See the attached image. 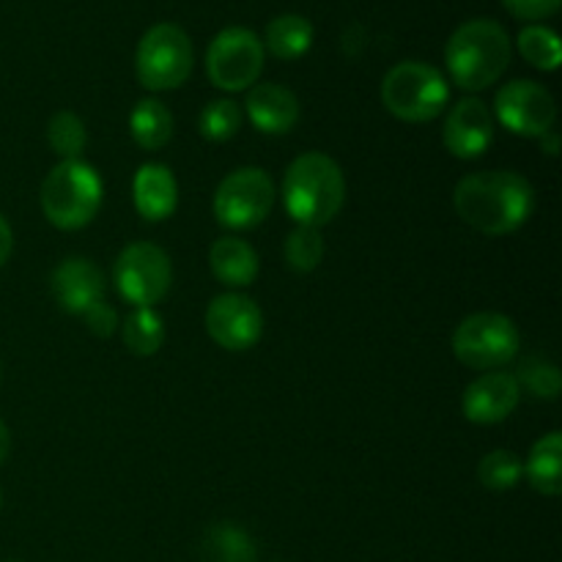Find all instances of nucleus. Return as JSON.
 <instances>
[{
    "label": "nucleus",
    "mask_w": 562,
    "mask_h": 562,
    "mask_svg": "<svg viewBox=\"0 0 562 562\" xmlns=\"http://www.w3.org/2000/svg\"><path fill=\"white\" fill-rule=\"evenodd\" d=\"M453 206L467 225L486 236L519 231L536 209V190L514 170H481L459 181Z\"/></svg>",
    "instance_id": "obj_1"
},
{
    "label": "nucleus",
    "mask_w": 562,
    "mask_h": 562,
    "mask_svg": "<svg viewBox=\"0 0 562 562\" xmlns=\"http://www.w3.org/2000/svg\"><path fill=\"white\" fill-rule=\"evenodd\" d=\"M104 187L97 170L82 159H64L42 184V212L60 231H80L102 209Z\"/></svg>",
    "instance_id": "obj_4"
},
{
    "label": "nucleus",
    "mask_w": 562,
    "mask_h": 562,
    "mask_svg": "<svg viewBox=\"0 0 562 562\" xmlns=\"http://www.w3.org/2000/svg\"><path fill=\"white\" fill-rule=\"evenodd\" d=\"M521 384H525L532 395H538V398H558L562 379L558 368L549 366V362H527L525 371H521L519 387Z\"/></svg>",
    "instance_id": "obj_29"
},
{
    "label": "nucleus",
    "mask_w": 562,
    "mask_h": 562,
    "mask_svg": "<svg viewBox=\"0 0 562 562\" xmlns=\"http://www.w3.org/2000/svg\"><path fill=\"white\" fill-rule=\"evenodd\" d=\"M450 86L445 75L423 60H404L382 80V104L395 119L423 124L448 108Z\"/></svg>",
    "instance_id": "obj_5"
},
{
    "label": "nucleus",
    "mask_w": 562,
    "mask_h": 562,
    "mask_svg": "<svg viewBox=\"0 0 562 562\" xmlns=\"http://www.w3.org/2000/svg\"><path fill=\"white\" fill-rule=\"evenodd\" d=\"M519 329L503 313H472L453 333V355L477 371L508 366L519 355Z\"/></svg>",
    "instance_id": "obj_7"
},
{
    "label": "nucleus",
    "mask_w": 562,
    "mask_h": 562,
    "mask_svg": "<svg viewBox=\"0 0 562 562\" xmlns=\"http://www.w3.org/2000/svg\"><path fill=\"white\" fill-rule=\"evenodd\" d=\"M130 132L146 151H157L173 137V115L159 99H140L130 113Z\"/></svg>",
    "instance_id": "obj_20"
},
{
    "label": "nucleus",
    "mask_w": 562,
    "mask_h": 562,
    "mask_svg": "<svg viewBox=\"0 0 562 562\" xmlns=\"http://www.w3.org/2000/svg\"><path fill=\"white\" fill-rule=\"evenodd\" d=\"M538 140H541V148L549 154V157H558V151H560V135H558V132L549 130L547 135L538 137Z\"/></svg>",
    "instance_id": "obj_33"
},
{
    "label": "nucleus",
    "mask_w": 562,
    "mask_h": 562,
    "mask_svg": "<svg viewBox=\"0 0 562 562\" xmlns=\"http://www.w3.org/2000/svg\"><path fill=\"white\" fill-rule=\"evenodd\" d=\"M132 198H135L137 214L148 223H162L173 217L179 206V184L173 179V170L159 162L140 165L132 181Z\"/></svg>",
    "instance_id": "obj_17"
},
{
    "label": "nucleus",
    "mask_w": 562,
    "mask_h": 562,
    "mask_svg": "<svg viewBox=\"0 0 562 562\" xmlns=\"http://www.w3.org/2000/svg\"><path fill=\"white\" fill-rule=\"evenodd\" d=\"M527 481L543 497H560L562 494V434L549 431L547 437L532 445L527 456Z\"/></svg>",
    "instance_id": "obj_19"
},
{
    "label": "nucleus",
    "mask_w": 562,
    "mask_h": 562,
    "mask_svg": "<svg viewBox=\"0 0 562 562\" xmlns=\"http://www.w3.org/2000/svg\"><path fill=\"white\" fill-rule=\"evenodd\" d=\"M241 108L234 102V99H214L203 108L201 119H198V130L206 140L223 143L231 140L236 132L241 130Z\"/></svg>",
    "instance_id": "obj_28"
},
{
    "label": "nucleus",
    "mask_w": 562,
    "mask_h": 562,
    "mask_svg": "<svg viewBox=\"0 0 562 562\" xmlns=\"http://www.w3.org/2000/svg\"><path fill=\"white\" fill-rule=\"evenodd\" d=\"M82 318H86V327L91 329L97 338H110V335L119 329V313H115V307H110L108 302L93 305L91 311L82 313Z\"/></svg>",
    "instance_id": "obj_31"
},
{
    "label": "nucleus",
    "mask_w": 562,
    "mask_h": 562,
    "mask_svg": "<svg viewBox=\"0 0 562 562\" xmlns=\"http://www.w3.org/2000/svg\"><path fill=\"white\" fill-rule=\"evenodd\" d=\"M11 250H14V234H11L9 220L0 214V267L11 258Z\"/></svg>",
    "instance_id": "obj_32"
},
{
    "label": "nucleus",
    "mask_w": 562,
    "mask_h": 562,
    "mask_svg": "<svg viewBox=\"0 0 562 562\" xmlns=\"http://www.w3.org/2000/svg\"><path fill=\"white\" fill-rule=\"evenodd\" d=\"M519 379L503 371H488L464 390L461 409L470 423L494 426V423H503L514 415V409L519 406Z\"/></svg>",
    "instance_id": "obj_14"
},
{
    "label": "nucleus",
    "mask_w": 562,
    "mask_h": 562,
    "mask_svg": "<svg viewBox=\"0 0 562 562\" xmlns=\"http://www.w3.org/2000/svg\"><path fill=\"white\" fill-rule=\"evenodd\" d=\"M263 42L250 27L231 25L214 36L206 49V75L220 91H247L263 69Z\"/></svg>",
    "instance_id": "obj_9"
},
{
    "label": "nucleus",
    "mask_w": 562,
    "mask_h": 562,
    "mask_svg": "<svg viewBox=\"0 0 562 562\" xmlns=\"http://www.w3.org/2000/svg\"><path fill=\"white\" fill-rule=\"evenodd\" d=\"M11 562H20V560H11Z\"/></svg>",
    "instance_id": "obj_36"
},
{
    "label": "nucleus",
    "mask_w": 562,
    "mask_h": 562,
    "mask_svg": "<svg viewBox=\"0 0 562 562\" xmlns=\"http://www.w3.org/2000/svg\"><path fill=\"white\" fill-rule=\"evenodd\" d=\"M206 333L225 351L252 349L263 335L261 307L236 291L214 296L206 307Z\"/></svg>",
    "instance_id": "obj_12"
},
{
    "label": "nucleus",
    "mask_w": 562,
    "mask_h": 562,
    "mask_svg": "<svg viewBox=\"0 0 562 562\" xmlns=\"http://www.w3.org/2000/svg\"><path fill=\"white\" fill-rule=\"evenodd\" d=\"M313 47V25L302 14H280L267 25V49L280 60H296Z\"/></svg>",
    "instance_id": "obj_22"
},
{
    "label": "nucleus",
    "mask_w": 562,
    "mask_h": 562,
    "mask_svg": "<svg viewBox=\"0 0 562 562\" xmlns=\"http://www.w3.org/2000/svg\"><path fill=\"white\" fill-rule=\"evenodd\" d=\"M0 505H3V492H0Z\"/></svg>",
    "instance_id": "obj_35"
},
{
    "label": "nucleus",
    "mask_w": 562,
    "mask_h": 562,
    "mask_svg": "<svg viewBox=\"0 0 562 562\" xmlns=\"http://www.w3.org/2000/svg\"><path fill=\"white\" fill-rule=\"evenodd\" d=\"M47 140L58 157L64 159H80V154L86 151L88 132L82 124L80 115L69 113V110H60L49 119L47 124Z\"/></svg>",
    "instance_id": "obj_25"
},
{
    "label": "nucleus",
    "mask_w": 562,
    "mask_h": 562,
    "mask_svg": "<svg viewBox=\"0 0 562 562\" xmlns=\"http://www.w3.org/2000/svg\"><path fill=\"white\" fill-rule=\"evenodd\" d=\"M283 203L296 225L324 228L346 203V179L340 165L322 151H307L289 165L283 176Z\"/></svg>",
    "instance_id": "obj_2"
},
{
    "label": "nucleus",
    "mask_w": 562,
    "mask_h": 562,
    "mask_svg": "<svg viewBox=\"0 0 562 562\" xmlns=\"http://www.w3.org/2000/svg\"><path fill=\"white\" fill-rule=\"evenodd\" d=\"M247 119L261 130L263 135H285L300 121V99L294 91L278 82H261L250 88L245 99Z\"/></svg>",
    "instance_id": "obj_16"
},
{
    "label": "nucleus",
    "mask_w": 562,
    "mask_h": 562,
    "mask_svg": "<svg viewBox=\"0 0 562 562\" xmlns=\"http://www.w3.org/2000/svg\"><path fill=\"white\" fill-rule=\"evenodd\" d=\"M519 53L527 64L541 71H558L562 60L558 33L547 25H527L519 33Z\"/></svg>",
    "instance_id": "obj_24"
},
{
    "label": "nucleus",
    "mask_w": 562,
    "mask_h": 562,
    "mask_svg": "<svg viewBox=\"0 0 562 562\" xmlns=\"http://www.w3.org/2000/svg\"><path fill=\"white\" fill-rule=\"evenodd\" d=\"M494 108L499 124L521 137H543L558 119L554 97L536 80H510L497 91Z\"/></svg>",
    "instance_id": "obj_11"
},
{
    "label": "nucleus",
    "mask_w": 562,
    "mask_h": 562,
    "mask_svg": "<svg viewBox=\"0 0 562 562\" xmlns=\"http://www.w3.org/2000/svg\"><path fill=\"white\" fill-rule=\"evenodd\" d=\"M510 55V36L499 22L470 20L448 38L445 64L461 91H486L505 75Z\"/></svg>",
    "instance_id": "obj_3"
},
{
    "label": "nucleus",
    "mask_w": 562,
    "mask_h": 562,
    "mask_svg": "<svg viewBox=\"0 0 562 562\" xmlns=\"http://www.w3.org/2000/svg\"><path fill=\"white\" fill-rule=\"evenodd\" d=\"M209 267L223 285L247 289L258 278V252L245 239L223 236L209 250Z\"/></svg>",
    "instance_id": "obj_18"
},
{
    "label": "nucleus",
    "mask_w": 562,
    "mask_h": 562,
    "mask_svg": "<svg viewBox=\"0 0 562 562\" xmlns=\"http://www.w3.org/2000/svg\"><path fill=\"white\" fill-rule=\"evenodd\" d=\"M445 148L459 159H477L494 140V115L486 102L467 97L453 104L442 132Z\"/></svg>",
    "instance_id": "obj_13"
},
{
    "label": "nucleus",
    "mask_w": 562,
    "mask_h": 562,
    "mask_svg": "<svg viewBox=\"0 0 562 562\" xmlns=\"http://www.w3.org/2000/svg\"><path fill=\"white\" fill-rule=\"evenodd\" d=\"M503 5L510 11V14L519 16V20L538 22L558 14L562 0H503Z\"/></svg>",
    "instance_id": "obj_30"
},
{
    "label": "nucleus",
    "mask_w": 562,
    "mask_h": 562,
    "mask_svg": "<svg viewBox=\"0 0 562 562\" xmlns=\"http://www.w3.org/2000/svg\"><path fill=\"white\" fill-rule=\"evenodd\" d=\"M525 475V464L514 450H492L477 464V481L488 488V492H508Z\"/></svg>",
    "instance_id": "obj_26"
},
{
    "label": "nucleus",
    "mask_w": 562,
    "mask_h": 562,
    "mask_svg": "<svg viewBox=\"0 0 562 562\" xmlns=\"http://www.w3.org/2000/svg\"><path fill=\"white\" fill-rule=\"evenodd\" d=\"M53 296L66 313L82 316L104 302V278L88 258H66L53 272Z\"/></svg>",
    "instance_id": "obj_15"
},
{
    "label": "nucleus",
    "mask_w": 562,
    "mask_h": 562,
    "mask_svg": "<svg viewBox=\"0 0 562 562\" xmlns=\"http://www.w3.org/2000/svg\"><path fill=\"white\" fill-rule=\"evenodd\" d=\"M324 258V239L318 228H307V225H296L285 239V263L291 272L307 274L322 263Z\"/></svg>",
    "instance_id": "obj_27"
},
{
    "label": "nucleus",
    "mask_w": 562,
    "mask_h": 562,
    "mask_svg": "<svg viewBox=\"0 0 562 562\" xmlns=\"http://www.w3.org/2000/svg\"><path fill=\"white\" fill-rule=\"evenodd\" d=\"M256 543L241 527L231 521L209 527L201 543V562H256Z\"/></svg>",
    "instance_id": "obj_21"
},
{
    "label": "nucleus",
    "mask_w": 562,
    "mask_h": 562,
    "mask_svg": "<svg viewBox=\"0 0 562 562\" xmlns=\"http://www.w3.org/2000/svg\"><path fill=\"white\" fill-rule=\"evenodd\" d=\"M9 450H11V434L9 428H5V423L0 420V464L9 459Z\"/></svg>",
    "instance_id": "obj_34"
},
{
    "label": "nucleus",
    "mask_w": 562,
    "mask_h": 562,
    "mask_svg": "<svg viewBox=\"0 0 562 562\" xmlns=\"http://www.w3.org/2000/svg\"><path fill=\"white\" fill-rule=\"evenodd\" d=\"M113 278L115 289L130 305L151 307L168 294L173 283V267L162 247L151 241H135L115 258Z\"/></svg>",
    "instance_id": "obj_10"
},
{
    "label": "nucleus",
    "mask_w": 562,
    "mask_h": 562,
    "mask_svg": "<svg viewBox=\"0 0 562 562\" xmlns=\"http://www.w3.org/2000/svg\"><path fill=\"white\" fill-rule=\"evenodd\" d=\"M124 346L135 357H151L165 344V322L154 307H135L121 329Z\"/></svg>",
    "instance_id": "obj_23"
},
{
    "label": "nucleus",
    "mask_w": 562,
    "mask_h": 562,
    "mask_svg": "<svg viewBox=\"0 0 562 562\" xmlns=\"http://www.w3.org/2000/svg\"><path fill=\"white\" fill-rule=\"evenodd\" d=\"M274 206V181L263 168H239L220 181L214 192V217L231 231H250Z\"/></svg>",
    "instance_id": "obj_8"
},
{
    "label": "nucleus",
    "mask_w": 562,
    "mask_h": 562,
    "mask_svg": "<svg viewBox=\"0 0 562 562\" xmlns=\"http://www.w3.org/2000/svg\"><path fill=\"white\" fill-rule=\"evenodd\" d=\"M192 42L176 22H159L143 33L135 53V71L148 91H173L192 75Z\"/></svg>",
    "instance_id": "obj_6"
}]
</instances>
